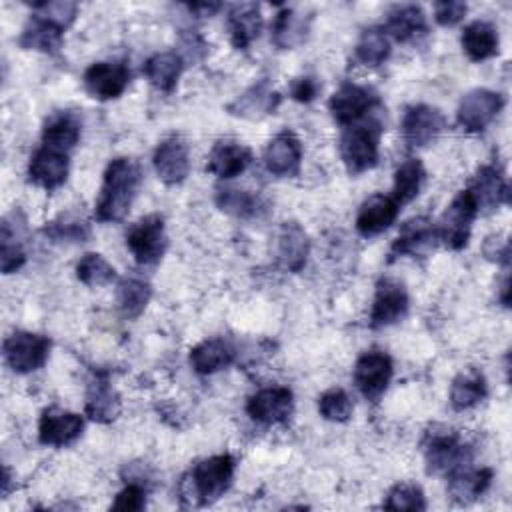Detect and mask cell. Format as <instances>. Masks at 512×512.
Returning a JSON list of instances; mask_svg holds the SVG:
<instances>
[{
	"instance_id": "cell-10",
	"label": "cell",
	"mask_w": 512,
	"mask_h": 512,
	"mask_svg": "<svg viewBox=\"0 0 512 512\" xmlns=\"http://www.w3.org/2000/svg\"><path fill=\"white\" fill-rule=\"evenodd\" d=\"M392 358L382 350H366L354 364V384L360 394L376 402L392 380Z\"/></svg>"
},
{
	"instance_id": "cell-7",
	"label": "cell",
	"mask_w": 512,
	"mask_h": 512,
	"mask_svg": "<svg viewBox=\"0 0 512 512\" xmlns=\"http://www.w3.org/2000/svg\"><path fill=\"white\" fill-rule=\"evenodd\" d=\"M126 246L138 264H156L168 246L164 218L160 214L140 218L126 232Z\"/></svg>"
},
{
	"instance_id": "cell-40",
	"label": "cell",
	"mask_w": 512,
	"mask_h": 512,
	"mask_svg": "<svg viewBox=\"0 0 512 512\" xmlns=\"http://www.w3.org/2000/svg\"><path fill=\"white\" fill-rule=\"evenodd\" d=\"M44 234L52 242H84L90 236V224L74 212L60 214L44 226Z\"/></svg>"
},
{
	"instance_id": "cell-41",
	"label": "cell",
	"mask_w": 512,
	"mask_h": 512,
	"mask_svg": "<svg viewBox=\"0 0 512 512\" xmlns=\"http://www.w3.org/2000/svg\"><path fill=\"white\" fill-rule=\"evenodd\" d=\"M76 276L82 284L96 288L110 284L116 278V270L102 254L86 252L76 264Z\"/></svg>"
},
{
	"instance_id": "cell-29",
	"label": "cell",
	"mask_w": 512,
	"mask_h": 512,
	"mask_svg": "<svg viewBox=\"0 0 512 512\" xmlns=\"http://www.w3.org/2000/svg\"><path fill=\"white\" fill-rule=\"evenodd\" d=\"M120 400L108 382V376L96 372L86 392V414L96 422H112L118 416Z\"/></svg>"
},
{
	"instance_id": "cell-11",
	"label": "cell",
	"mask_w": 512,
	"mask_h": 512,
	"mask_svg": "<svg viewBox=\"0 0 512 512\" xmlns=\"http://www.w3.org/2000/svg\"><path fill=\"white\" fill-rule=\"evenodd\" d=\"M84 88L92 98L98 100H114L118 98L128 82H130V70L126 62H94L84 72Z\"/></svg>"
},
{
	"instance_id": "cell-30",
	"label": "cell",
	"mask_w": 512,
	"mask_h": 512,
	"mask_svg": "<svg viewBox=\"0 0 512 512\" xmlns=\"http://www.w3.org/2000/svg\"><path fill=\"white\" fill-rule=\"evenodd\" d=\"M462 50L474 62L488 60L498 54V30L486 20L470 22L460 36Z\"/></svg>"
},
{
	"instance_id": "cell-47",
	"label": "cell",
	"mask_w": 512,
	"mask_h": 512,
	"mask_svg": "<svg viewBox=\"0 0 512 512\" xmlns=\"http://www.w3.org/2000/svg\"><path fill=\"white\" fill-rule=\"evenodd\" d=\"M466 10H468V6L464 2H458V0L436 2L434 4V20L440 26H454L464 18Z\"/></svg>"
},
{
	"instance_id": "cell-45",
	"label": "cell",
	"mask_w": 512,
	"mask_h": 512,
	"mask_svg": "<svg viewBox=\"0 0 512 512\" xmlns=\"http://www.w3.org/2000/svg\"><path fill=\"white\" fill-rule=\"evenodd\" d=\"M32 8L36 10V14L48 22H52L54 26L66 30L78 12V6L74 2H64V0H56V2H34Z\"/></svg>"
},
{
	"instance_id": "cell-27",
	"label": "cell",
	"mask_w": 512,
	"mask_h": 512,
	"mask_svg": "<svg viewBox=\"0 0 512 512\" xmlns=\"http://www.w3.org/2000/svg\"><path fill=\"white\" fill-rule=\"evenodd\" d=\"M236 358L234 346L224 338H208L190 350V364L198 374H214L228 368Z\"/></svg>"
},
{
	"instance_id": "cell-15",
	"label": "cell",
	"mask_w": 512,
	"mask_h": 512,
	"mask_svg": "<svg viewBox=\"0 0 512 512\" xmlns=\"http://www.w3.org/2000/svg\"><path fill=\"white\" fill-rule=\"evenodd\" d=\"M408 312V292L402 282L392 278H382L376 286L372 310H370V326L384 328L402 320Z\"/></svg>"
},
{
	"instance_id": "cell-2",
	"label": "cell",
	"mask_w": 512,
	"mask_h": 512,
	"mask_svg": "<svg viewBox=\"0 0 512 512\" xmlns=\"http://www.w3.org/2000/svg\"><path fill=\"white\" fill-rule=\"evenodd\" d=\"M234 476V458L216 454L196 462L180 484V498L188 506H206L218 500Z\"/></svg>"
},
{
	"instance_id": "cell-37",
	"label": "cell",
	"mask_w": 512,
	"mask_h": 512,
	"mask_svg": "<svg viewBox=\"0 0 512 512\" xmlns=\"http://www.w3.org/2000/svg\"><path fill=\"white\" fill-rule=\"evenodd\" d=\"M150 296H152V288L146 280L124 278V280H120L118 290H116L118 310L128 320L138 318L144 312V308L148 306Z\"/></svg>"
},
{
	"instance_id": "cell-34",
	"label": "cell",
	"mask_w": 512,
	"mask_h": 512,
	"mask_svg": "<svg viewBox=\"0 0 512 512\" xmlns=\"http://www.w3.org/2000/svg\"><path fill=\"white\" fill-rule=\"evenodd\" d=\"M308 22L310 18L298 14L294 8H282L272 22V42L282 50L296 48L308 34Z\"/></svg>"
},
{
	"instance_id": "cell-36",
	"label": "cell",
	"mask_w": 512,
	"mask_h": 512,
	"mask_svg": "<svg viewBox=\"0 0 512 512\" xmlns=\"http://www.w3.org/2000/svg\"><path fill=\"white\" fill-rule=\"evenodd\" d=\"M354 56L362 66H380L390 56V40L386 30L380 26L366 28L356 42Z\"/></svg>"
},
{
	"instance_id": "cell-18",
	"label": "cell",
	"mask_w": 512,
	"mask_h": 512,
	"mask_svg": "<svg viewBox=\"0 0 512 512\" xmlns=\"http://www.w3.org/2000/svg\"><path fill=\"white\" fill-rule=\"evenodd\" d=\"M280 104V94L272 90L270 82L266 78L254 82L250 88H246L240 96H236L228 104V112L238 118L246 120H260L268 114H274Z\"/></svg>"
},
{
	"instance_id": "cell-8",
	"label": "cell",
	"mask_w": 512,
	"mask_h": 512,
	"mask_svg": "<svg viewBox=\"0 0 512 512\" xmlns=\"http://www.w3.org/2000/svg\"><path fill=\"white\" fill-rule=\"evenodd\" d=\"M380 104L378 94L370 86L344 82L328 102V108L334 120L342 126H350L362 120L368 112H372Z\"/></svg>"
},
{
	"instance_id": "cell-4",
	"label": "cell",
	"mask_w": 512,
	"mask_h": 512,
	"mask_svg": "<svg viewBox=\"0 0 512 512\" xmlns=\"http://www.w3.org/2000/svg\"><path fill=\"white\" fill-rule=\"evenodd\" d=\"M424 460L428 474H454L470 466L472 452L454 430H432L424 438Z\"/></svg>"
},
{
	"instance_id": "cell-42",
	"label": "cell",
	"mask_w": 512,
	"mask_h": 512,
	"mask_svg": "<svg viewBox=\"0 0 512 512\" xmlns=\"http://www.w3.org/2000/svg\"><path fill=\"white\" fill-rule=\"evenodd\" d=\"M26 262V252L22 248V242L18 240V232L10 222V216L2 220V232H0V268L4 274H12L20 270Z\"/></svg>"
},
{
	"instance_id": "cell-39",
	"label": "cell",
	"mask_w": 512,
	"mask_h": 512,
	"mask_svg": "<svg viewBox=\"0 0 512 512\" xmlns=\"http://www.w3.org/2000/svg\"><path fill=\"white\" fill-rule=\"evenodd\" d=\"M216 206L222 212L232 214L236 218H254L264 208L262 198L258 194L248 192V190H236V188L218 190Z\"/></svg>"
},
{
	"instance_id": "cell-20",
	"label": "cell",
	"mask_w": 512,
	"mask_h": 512,
	"mask_svg": "<svg viewBox=\"0 0 512 512\" xmlns=\"http://www.w3.org/2000/svg\"><path fill=\"white\" fill-rule=\"evenodd\" d=\"M310 240L298 222H284L276 234V260L288 272H300L308 260Z\"/></svg>"
},
{
	"instance_id": "cell-38",
	"label": "cell",
	"mask_w": 512,
	"mask_h": 512,
	"mask_svg": "<svg viewBox=\"0 0 512 512\" xmlns=\"http://www.w3.org/2000/svg\"><path fill=\"white\" fill-rule=\"evenodd\" d=\"M424 180V166L418 158H408L404 160L396 172H394V188H392V198L398 206L412 202L422 186Z\"/></svg>"
},
{
	"instance_id": "cell-19",
	"label": "cell",
	"mask_w": 512,
	"mask_h": 512,
	"mask_svg": "<svg viewBox=\"0 0 512 512\" xmlns=\"http://www.w3.org/2000/svg\"><path fill=\"white\" fill-rule=\"evenodd\" d=\"M28 178L32 184L52 192L68 178V154L40 146L28 162Z\"/></svg>"
},
{
	"instance_id": "cell-28",
	"label": "cell",
	"mask_w": 512,
	"mask_h": 512,
	"mask_svg": "<svg viewBox=\"0 0 512 512\" xmlns=\"http://www.w3.org/2000/svg\"><path fill=\"white\" fill-rule=\"evenodd\" d=\"M384 30H386V34H390L398 42H412V40L426 34V30H428L426 14L416 4L394 6L388 12Z\"/></svg>"
},
{
	"instance_id": "cell-44",
	"label": "cell",
	"mask_w": 512,
	"mask_h": 512,
	"mask_svg": "<svg viewBox=\"0 0 512 512\" xmlns=\"http://www.w3.org/2000/svg\"><path fill=\"white\" fill-rule=\"evenodd\" d=\"M384 508L388 510H408V512H420L426 508L424 494L420 486L410 482H400L390 488L384 500Z\"/></svg>"
},
{
	"instance_id": "cell-6",
	"label": "cell",
	"mask_w": 512,
	"mask_h": 512,
	"mask_svg": "<svg viewBox=\"0 0 512 512\" xmlns=\"http://www.w3.org/2000/svg\"><path fill=\"white\" fill-rule=\"evenodd\" d=\"M4 360L8 368L16 374H28L44 366L50 354V340L48 336L16 330L10 336H6L2 344Z\"/></svg>"
},
{
	"instance_id": "cell-17",
	"label": "cell",
	"mask_w": 512,
	"mask_h": 512,
	"mask_svg": "<svg viewBox=\"0 0 512 512\" xmlns=\"http://www.w3.org/2000/svg\"><path fill=\"white\" fill-rule=\"evenodd\" d=\"M300 162H302V144L296 138V134L290 130L276 134L264 150L266 170L274 176H280V178L296 176L300 170Z\"/></svg>"
},
{
	"instance_id": "cell-48",
	"label": "cell",
	"mask_w": 512,
	"mask_h": 512,
	"mask_svg": "<svg viewBox=\"0 0 512 512\" xmlns=\"http://www.w3.org/2000/svg\"><path fill=\"white\" fill-rule=\"evenodd\" d=\"M318 90H320V84L312 76H298L290 84V96L302 104L312 102L318 96Z\"/></svg>"
},
{
	"instance_id": "cell-3",
	"label": "cell",
	"mask_w": 512,
	"mask_h": 512,
	"mask_svg": "<svg viewBox=\"0 0 512 512\" xmlns=\"http://www.w3.org/2000/svg\"><path fill=\"white\" fill-rule=\"evenodd\" d=\"M382 124L370 120L368 124H350L340 136V156L350 174H362L376 166Z\"/></svg>"
},
{
	"instance_id": "cell-24",
	"label": "cell",
	"mask_w": 512,
	"mask_h": 512,
	"mask_svg": "<svg viewBox=\"0 0 512 512\" xmlns=\"http://www.w3.org/2000/svg\"><path fill=\"white\" fill-rule=\"evenodd\" d=\"M80 134H82L80 118L70 110H58L44 124L42 146L68 154L78 144Z\"/></svg>"
},
{
	"instance_id": "cell-23",
	"label": "cell",
	"mask_w": 512,
	"mask_h": 512,
	"mask_svg": "<svg viewBox=\"0 0 512 512\" xmlns=\"http://www.w3.org/2000/svg\"><path fill=\"white\" fill-rule=\"evenodd\" d=\"M398 204L394 202L392 196L384 194H372L366 198L358 210L356 216V230L362 236H376L384 230H388L396 216H398Z\"/></svg>"
},
{
	"instance_id": "cell-32",
	"label": "cell",
	"mask_w": 512,
	"mask_h": 512,
	"mask_svg": "<svg viewBox=\"0 0 512 512\" xmlns=\"http://www.w3.org/2000/svg\"><path fill=\"white\" fill-rule=\"evenodd\" d=\"M184 70V60L178 52H158L144 64L148 82L160 92H172Z\"/></svg>"
},
{
	"instance_id": "cell-1",
	"label": "cell",
	"mask_w": 512,
	"mask_h": 512,
	"mask_svg": "<svg viewBox=\"0 0 512 512\" xmlns=\"http://www.w3.org/2000/svg\"><path fill=\"white\" fill-rule=\"evenodd\" d=\"M142 182L140 164L130 156H118L110 160L104 170L100 196L94 206L98 222H120L130 212L136 192Z\"/></svg>"
},
{
	"instance_id": "cell-9",
	"label": "cell",
	"mask_w": 512,
	"mask_h": 512,
	"mask_svg": "<svg viewBox=\"0 0 512 512\" xmlns=\"http://www.w3.org/2000/svg\"><path fill=\"white\" fill-rule=\"evenodd\" d=\"M502 106V94L488 88H474L462 96L456 110V120L466 132H482L498 116Z\"/></svg>"
},
{
	"instance_id": "cell-12",
	"label": "cell",
	"mask_w": 512,
	"mask_h": 512,
	"mask_svg": "<svg viewBox=\"0 0 512 512\" xmlns=\"http://www.w3.org/2000/svg\"><path fill=\"white\" fill-rule=\"evenodd\" d=\"M154 170L158 174V178L168 184H180L186 180L188 172H190V148L188 142L178 136L172 134L168 138H164L156 150H154Z\"/></svg>"
},
{
	"instance_id": "cell-46",
	"label": "cell",
	"mask_w": 512,
	"mask_h": 512,
	"mask_svg": "<svg viewBox=\"0 0 512 512\" xmlns=\"http://www.w3.org/2000/svg\"><path fill=\"white\" fill-rule=\"evenodd\" d=\"M144 504H146L144 486L138 484V482H130L116 494V500L112 502V508L132 512V510H142Z\"/></svg>"
},
{
	"instance_id": "cell-22",
	"label": "cell",
	"mask_w": 512,
	"mask_h": 512,
	"mask_svg": "<svg viewBox=\"0 0 512 512\" xmlns=\"http://www.w3.org/2000/svg\"><path fill=\"white\" fill-rule=\"evenodd\" d=\"M478 210L480 208H486V210H494L496 206L508 202V196H510V188H508V182L502 174V170L496 166V164H486L482 166L474 178H472V184L470 188H466Z\"/></svg>"
},
{
	"instance_id": "cell-35",
	"label": "cell",
	"mask_w": 512,
	"mask_h": 512,
	"mask_svg": "<svg viewBox=\"0 0 512 512\" xmlns=\"http://www.w3.org/2000/svg\"><path fill=\"white\" fill-rule=\"evenodd\" d=\"M62 32H64L62 28L34 14L30 22L24 26L18 42L26 50H40V52L54 54L62 46Z\"/></svg>"
},
{
	"instance_id": "cell-25",
	"label": "cell",
	"mask_w": 512,
	"mask_h": 512,
	"mask_svg": "<svg viewBox=\"0 0 512 512\" xmlns=\"http://www.w3.org/2000/svg\"><path fill=\"white\" fill-rule=\"evenodd\" d=\"M436 238V228L428 218L418 216L404 222L398 232V238L390 248V262L400 256H420L426 248L432 246Z\"/></svg>"
},
{
	"instance_id": "cell-21",
	"label": "cell",
	"mask_w": 512,
	"mask_h": 512,
	"mask_svg": "<svg viewBox=\"0 0 512 512\" xmlns=\"http://www.w3.org/2000/svg\"><path fill=\"white\" fill-rule=\"evenodd\" d=\"M252 162V152L248 146L234 138L218 140L206 162V170L212 172L218 178H234L246 170V166Z\"/></svg>"
},
{
	"instance_id": "cell-14",
	"label": "cell",
	"mask_w": 512,
	"mask_h": 512,
	"mask_svg": "<svg viewBox=\"0 0 512 512\" xmlns=\"http://www.w3.org/2000/svg\"><path fill=\"white\" fill-rule=\"evenodd\" d=\"M444 128V116L438 108L428 104H414L404 110L402 116V138L406 146L420 148L430 144Z\"/></svg>"
},
{
	"instance_id": "cell-31",
	"label": "cell",
	"mask_w": 512,
	"mask_h": 512,
	"mask_svg": "<svg viewBox=\"0 0 512 512\" xmlns=\"http://www.w3.org/2000/svg\"><path fill=\"white\" fill-rule=\"evenodd\" d=\"M448 492L452 500L458 504H468L482 496L490 482H492V470L490 468H470L464 466L448 476Z\"/></svg>"
},
{
	"instance_id": "cell-5",
	"label": "cell",
	"mask_w": 512,
	"mask_h": 512,
	"mask_svg": "<svg viewBox=\"0 0 512 512\" xmlns=\"http://www.w3.org/2000/svg\"><path fill=\"white\" fill-rule=\"evenodd\" d=\"M478 214V206L468 190H460L454 200L448 204L444 214L440 216L436 228L438 240H442L448 248L460 250L468 244L472 222Z\"/></svg>"
},
{
	"instance_id": "cell-26",
	"label": "cell",
	"mask_w": 512,
	"mask_h": 512,
	"mask_svg": "<svg viewBox=\"0 0 512 512\" xmlns=\"http://www.w3.org/2000/svg\"><path fill=\"white\" fill-rule=\"evenodd\" d=\"M262 30V16L258 4L244 2V4H234L228 10V32H230V42L238 50H246Z\"/></svg>"
},
{
	"instance_id": "cell-13",
	"label": "cell",
	"mask_w": 512,
	"mask_h": 512,
	"mask_svg": "<svg viewBox=\"0 0 512 512\" xmlns=\"http://www.w3.org/2000/svg\"><path fill=\"white\" fill-rule=\"evenodd\" d=\"M84 430V418L80 414L62 410L58 406H48L40 414L38 440L44 446H68Z\"/></svg>"
},
{
	"instance_id": "cell-43",
	"label": "cell",
	"mask_w": 512,
	"mask_h": 512,
	"mask_svg": "<svg viewBox=\"0 0 512 512\" xmlns=\"http://www.w3.org/2000/svg\"><path fill=\"white\" fill-rule=\"evenodd\" d=\"M352 410V398L342 388H330L318 398V412L324 420L346 422L352 416Z\"/></svg>"
},
{
	"instance_id": "cell-33",
	"label": "cell",
	"mask_w": 512,
	"mask_h": 512,
	"mask_svg": "<svg viewBox=\"0 0 512 512\" xmlns=\"http://www.w3.org/2000/svg\"><path fill=\"white\" fill-rule=\"evenodd\" d=\"M486 378L476 368L460 372L450 386V404L454 410H468L486 398Z\"/></svg>"
},
{
	"instance_id": "cell-16",
	"label": "cell",
	"mask_w": 512,
	"mask_h": 512,
	"mask_svg": "<svg viewBox=\"0 0 512 512\" xmlns=\"http://www.w3.org/2000/svg\"><path fill=\"white\" fill-rule=\"evenodd\" d=\"M294 408L292 392L286 386H268L254 392L246 402V412L260 424H282Z\"/></svg>"
},
{
	"instance_id": "cell-49",
	"label": "cell",
	"mask_w": 512,
	"mask_h": 512,
	"mask_svg": "<svg viewBox=\"0 0 512 512\" xmlns=\"http://www.w3.org/2000/svg\"><path fill=\"white\" fill-rule=\"evenodd\" d=\"M220 8V4H190V10H200V12H204V14H212V12H216Z\"/></svg>"
}]
</instances>
